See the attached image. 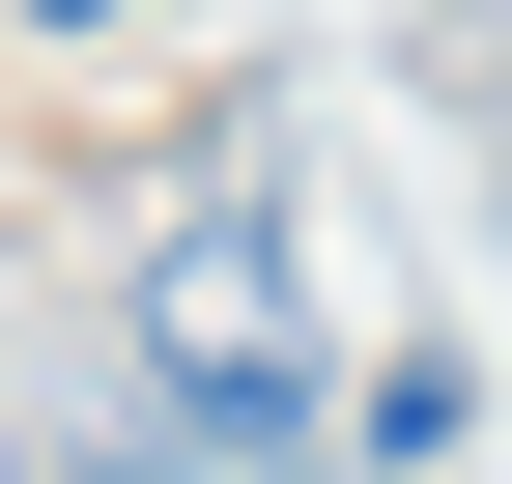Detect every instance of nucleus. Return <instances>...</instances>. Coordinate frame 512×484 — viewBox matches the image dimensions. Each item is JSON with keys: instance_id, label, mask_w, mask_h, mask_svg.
<instances>
[{"instance_id": "2", "label": "nucleus", "mask_w": 512, "mask_h": 484, "mask_svg": "<svg viewBox=\"0 0 512 484\" xmlns=\"http://www.w3.org/2000/svg\"><path fill=\"white\" fill-rule=\"evenodd\" d=\"M313 428H370V456H399V484H427V456H456V428H484V371H456V342H399V371H342V399H313Z\"/></svg>"}, {"instance_id": "4", "label": "nucleus", "mask_w": 512, "mask_h": 484, "mask_svg": "<svg viewBox=\"0 0 512 484\" xmlns=\"http://www.w3.org/2000/svg\"><path fill=\"white\" fill-rule=\"evenodd\" d=\"M0 29H143V0H0Z\"/></svg>"}, {"instance_id": "1", "label": "nucleus", "mask_w": 512, "mask_h": 484, "mask_svg": "<svg viewBox=\"0 0 512 484\" xmlns=\"http://www.w3.org/2000/svg\"><path fill=\"white\" fill-rule=\"evenodd\" d=\"M114 371H143V428L171 456H313V285H285V143H228L200 200L114 257Z\"/></svg>"}, {"instance_id": "3", "label": "nucleus", "mask_w": 512, "mask_h": 484, "mask_svg": "<svg viewBox=\"0 0 512 484\" xmlns=\"http://www.w3.org/2000/svg\"><path fill=\"white\" fill-rule=\"evenodd\" d=\"M427 57L484 86V200H512V0H427Z\"/></svg>"}]
</instances>
